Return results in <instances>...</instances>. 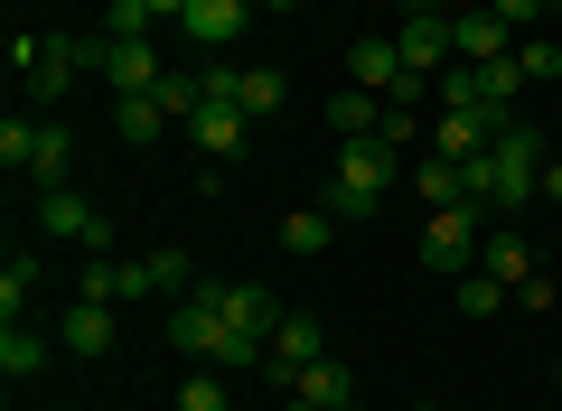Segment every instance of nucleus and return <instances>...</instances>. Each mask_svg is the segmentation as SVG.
Masks as SVG:
<instances>
[{"instance_id": "obj_1", "label": "nucleus", "mask_w": 562, "mask_h": 411, "mask_svg": "<svg viewBox=\"0 0 562 411\" xmlns=\"http://www.w3.org/2000/svg\"><path fill=\"white\" fill-rule=\"evenodd\" d=\"M535 178H543V132L506 122V132L487 140L479 159H469V206H487V216H516V206H535Z\"/></svg>"}, {"instance_id": "obj_2", "label": "nucleus", "mask_w": 562, "mask_h": 411, "mask_svg": "<svg viewBox=\"0 0 562 411\" xmlns=\"http://www.w3.org/2000/svg\"><path fill=\"white\" fill-rule=\"evenodd\" d=\"M394 196V140L384 132H357V140H338V178H328V216L338 225H366Z\"/></svg>"}, {"instance_id": "obj_3", "label": "nucleus", "mask_w": 562, "mask_h": 411, "mask_svg": "<svg viewBox=\"0 0 562 411\" xmlns=\"http://www.w3.org/2000/svg\"><path fill=\"white\" fill-rule=\"evenodd\" d=\"M479 225H487V206H431V225H422V262L431 272H469L479 262Z\"/></svg>"}, {"instance_id": "obj_4", "label": "nucleus", "mask_w": 562, "mask_h": 411, "mask_svg": "<svg viewBox=\"0 0 562 411\" xmlns=\"http://www.w3.org/2000/svg\"><path fill=\"white\" fill-rule=\"evenodd\" d=\"M198 299L225 318V328H244V336H262V346H272V328H281V299L262 290V281H198Z\"/></svg>"}, {"instance_id": "obj_5", "label": "nucleus", "mask_w": 562, "mask_h": 411, "mask_svg": "<svg viewBox=\"0 0 562 411\" xmlns=\"http://www.w3.org/2000/svg\"><path fill=\"white\" fill-rule=\"evenodd\" d=\"M38 235L103 253V243H113V225H103V206H94V196H76V187H47V196H38Z\"/></svg>"}, {"instance_id": "obj_6", "label": "nucleus", "mask_w": 562, "mask_h": 411, "mask_svg": "<svg viewBox=\"0 0 562 411\" xmlns=\"http://www.w3.org/2000/svg\"><path fill=\"white\" fill-rule=\"evenodd\" d=\"M506 122H516V113H497V103H450V113L431 122V150H441V159H460V169H469V159H479L487 140L506 132Z\"/></svg>"}, {"instance_id": "obj_7", "label": "nucleus", "mask_w": 562, "mask_h": 411, "mask_svg": "<svg viewBox=\"0 0 562 411\" xmlns=\"http://www.w3.org/2000/svg\"><path fill=\"white\" fill-rule=\"evenodd\" d=\"M94 76L113 84V94H150L169 66H160V47H150V38H94Z\"/></svg>"}, {"instance_id": "obj_8", "label": "nucleus", "mask_w": 562, "mask_h": 411, "mask_svg": "<svg viewBox=\"0 0 562 411\" xmlns=\"http://www.w3.org/2000/svg\"><path fill=\"white\" fill-rule=\"evenodd\" d=\"M319 355H328L319 318H310V309H281L272 346H262V374H272V384H291V374H301V365H319Z\"/></svg>"}, {"instance_id": "obj_9", "label": "nucleus", "mask_w": 562, "mask_h": 411, "mask_svg": "<svg viewBox=\"0 0 562 411\" xmlns=\"http://www.w3.org/2000/svg\"><path fill=\"white\" fill-rule=\"evenodd\" d=\"M450 57H460V66H487V57H516V28H506L497 10H487V0H479V10H450Z\"/></svg>"}, {"instance_id": "obj_10", "label": "nucleus", "mask_w": 562, "mask_h": 411, "mask_svg": "<svg viewBox=\"0 0 562 411\" xmlns=\"http://www.w3.org/2000/svg\"><path fill=\"white\" fill-rule=\"evenodd\" d=\"M394 47H403L413 76H441V66H450V10H413V20L394 28Z\"/></svg>"}, {"instance_id": "obj_11", "label": "nucleus", "mask_w": 562, "mask_h": 411, "mask_svg": "<svg viewBox=\"0 0 562 411\" xmlns=\"http://www.w3.org/2000/svg\"><path fill=\"white\" fill-rule=\"evenodd\" d=\"M150 290H160V281H150V262L85 253V290H76V299H113V309H122V299H150Z\"/></svg>"}, {"instance_id": "obj_12", "label": "nucleus", "mask_w": 562, "mask_h": 411, "mask_svg": "<svg viewBox=\"0 0 562 411\" xmlns=\"http://www.w3.org/2000/svg\"><path fill=\"white\" fill-rule=\"evenodd\" d=\"M216 336H225V318L206 309L198 290H179V299H169V355H198V365H206V355H216Z\"/></svg>"}, {"instance_id": "obj_13", "label": "nucleus", "mask_w": 562, "mask_h": 411, "mask_svg": "<svg viewBox=\"0 0 562 411\" xmlns=\"http://www.w3.org/2000/svg\"><path fill=\"white\" fill-rule=\"evenodd\" d=\"M244 10H254V0H188V10H179V38L188 47H235L244 38Z\"/></svg>"}, {"instance_id": "obj_14", "label": "nucleus", "mask_w": 562, "mask_h": 411, "mask_svg": "<svg viewBox=\"0 0 562 411\" xmlns=\"http://www.w3.org/2000/svg\"><path fill=\"white\" fill-rule=\"evenodd\" d=\"M291 402H310V411H357V374H347L338 355H319V365L291 374Z\"/></svg>"}, {"instance_id": "obj_15", "label": "nucleus", "mask_w": 562, "mask_h": 411, "mask_svg": "<svg viewBox=\"0 0 562 411\" xmlns=\"http://www.w3.org/2000/svg\"><path fill=\"white\" fill-rule=\"evenodd\" d=\"M244 122H254V113H235V103H198V113H188L179 132L198 140L206 159H244Z\"/></svg>"}, {"instance_id": "obj_16", "label": "nucleus", "mask_w": 562, "mask_h": 411, "mask_svg": "<svg viewBox=\"0 0 562 411\" xmlns=\"http://www.w3.org/2000/svg\"><path fill=\"white\" fill-rule=\"evenodd\" d=\"M57 346L66 355H113V299H76L57 318Z\"/></svg>"}, {"instance_id": "obj_17", "label": "nucleus", "mask_w": 562, "mask_h": 411, "mask_svg": "<svg viewBox=\"0 0 562 411\" xmlns=\"http://www.w3.org/2000/svg\"><path fill=\"white\" fill-rule=\"evenodd\" d=\"M66 169H76V132H66V122H38V150H29L20 178L47 196V187H66Z\"/></svg>"}, {"instance_id": "obj_18", "label": "nucleus", "mask_w": 562, "mask_h": 411, "mask_svg": "<svg viewBox=\"0 0 562 411\" xmlns=\"http://www.w3.org/2000/svg\"><path fill=\"white\" fill-rule=\"evenodd\" d=\"M479 272H497L506 290H516V281H535V243H525L516 225H497V235L479 243Z\"/></svg>"}, {"instance_id": "obj_19", "label": "nucleus", "mask_w": 562, "mask_h": 411, "mask_svg": "<svg viewBox=\"0 0 562 411\" xmlns=\"http://www.w3.org/2000/svg\"><path fill=\"white\" fill-rule=\"evenodd\" d=\"M328 243H338V216H328V206H301V216H281V253H328Z\"/></svg>"}, {"instance_id": "obj_20", "label": "nucleus", "mask_w": 562, "mask_h": 411, "mask_svg": "<svg viewBox=\"0 0 562 411\" xmlns=\"http://www.w3.org/2000/svg\"><path fill=\"white\" fill-rule=\"evenodd\" d=\"M375 122H384V94H366V84H347V94H328V132H338V140L375 132Z\"/></svg>"}, {"instance_id": "obj_21", "label": "nucleus", "mask_w": 562, "mask_h": 411, "mask_svg": "<svg viewBox=\"0 0 562 411\" xmlns=\"http://www.w3.org/2000/svg\"><path fill=\"white\" fill-rule=\"evenodd\" d=\"M113 132L122 140H160L169 132V103L160 94H113Z\"/></svg>"}, {"instance_id": "obj_22", "label": "nucleus", "mask_w": 562, "mask_h": 411, "mask_svg": "<svg viewBox=\"0 0 562 411\" xmlns=\"http://www.w3.org/2000/svg\"><path fill=\"white\" fill-rule=\"evenodd\" d=\"M38 365H47V336L10 318V328H0V374H10V384H29V374H38Z\"/></svg>"}, {"instance_id": "obj_23", "label": "nucleus", "mask_w": 562, "mask_h": 411, "mask_svg": "<svg viewBox=\"0 0 562 411\" xmlns=\"http://www.w3.org/2000/svg\"><path fill=\"white\" fill-rule=\"evenodd\" d=\"M413 187L431 196V206H469V169H460V159H441V150L413 169Z\"/></svg>"}, {"instance_id": "obj_24", "label": "nucleus", "mask_w": 562, "mask_h": 411, "mask_svg": "<svg viewBox=\"0 0 562 411\" xmlns=\"http://www.w3.org/2000/svg\"><path fill=\"white\" fill-rule=\"evenodd\" d=\"M506 299H516V290H506L497 272H479V262H469V272H460V318H497Z\"/></svg>"}, {"instance_id": "obj_25", "label": "nucleus", "mask_w": 562, "mask_h": 411, "mask_svg": "<svg viewBox=\"0 0 562 411\" xmlns=\"http://www.w3.org/2000/svg\"><path fill=\"white\" fill-rule=\"evenodd\" d=\"M29 290H38V253H10V262H0V318H20Z\"/></svg>"}, {"instance_id": "obj_26", "label": "nucleus", "mask_w": 562, "mask_h": 411, "mask_svg": "<svg viewBox=\"0 0 562 411\" xmlns=\"http://www.w3.org/2000/svg\"><path fill=\"white\" fill-rule=\"evenodd\" d=\"M150 28H160L150 0H103V38H150Z\"/></svg>"}, {"instance_id": "obj_27", "label": "nucleus", "mask_w": 562, "mask_h": 411, "mask_svg": "<svg viewBox=\"0 0 562 411\" xmlns=\"http://www.w3.org/2000/svg\"><path fill=\"white\" fill-rule=\"evenodd\" d=\"M179 411H235V392H225V374H216V365H198V374L179 384Z\"/></svg>"}, {"instance_id": "obj_28", "label": "nucleus", "mask_w": 562, "mask_h": 411, "mask_svg": "<svg viewBox=\"0 0 562 411\" xmlns=\"http://www.w3.org/2000/svg\"><path fill=\"white\" fill-rule=\"evenodd\" d=\"M516 66H525V84H562V47L553 38H516Z\"/></svg>"}, {"instance_id": "obj_29", "label": "nucleus", "mask_w": 562, "mask_h": 411, "mask_svg": "<svg viewBox=\"0 0 562 411\" xmlns=\"http://www.w3.org/2000/svg\"><path fill=\"white\" fill-rule=\"evenodd\" d=\"M29 150H38V122H20V113H10V122H0V169L20 178V169H29Z\"/></svg>"}, {"instance_id": "obj_30", "label": "nucleus", "mask_w": 562, "mask_h": 411, "mask_svg": "<svg viewBox=\"0 0 562 411\" xmlns=\"http://www.w3.org/2000/svg\"><path fill=\"white\" fill-rule=\"evenodd\" d=\"M394 150H413V140H431V122H413V103H384V122H375Z\"/></svg>"}, {"instance_id": "obj_31", "label": "nucleus", "mask_w": 562, "mask_h": 411, "mask_svg": "<svg viewBox=\"0 0 562 411\" xmlns=\"http://www.w3.org/2000/svg\"><path fill=\"white\" fill-rule=\"evenodd\" d=\"M487 10H497V20H506V28H535V20H543V10H553V0H487Z\"/></svg>"}, {"instance_id": "obj_32", "label": "nucleus", "mask_w": 562, "mask_h": 411, "mask_svg": "<svg viewBox=\"0 0 562 411\" xmlns=\"http://www.w3.org/2000/svg\"><path fill=\"white\" fill-rule=\"evenodd\" d=\"M535 196H553V206H562V159H543V178H535Z\"/></svg>"}, {"instance_id": "obj_33", "label": "nucleus", "mask_w": 562, "mask_h": 411, "mask_svg": "<svg viewBox=\"0 0 562 411\" xmlns=\"http://www.w3.org/2000/svg\"><path fill=\"white\" fill-rule=\"evenodd\" d=\"M254 10H301V0H254Z\"/></svg>"}, {"instance_id": "obj_34", "label": "nucleus", "mask_w": 562, "mask_h": 411, "mask_svg": "<svg viewBox=\"0 0 562 411\" xmlns=\"http://www.w3.org/2000/svg\"><path fill=\"white\" fill-rule=\"evenodd\" d=\"M441 10H479V0H441Z\"/></svg>"}, {"instance_id": "obj_35", "label": "nucleus", "mask_w": 562, "mask_h": 411, "mask_svg": "<svg viewBox=\"0 0 562 411\" xmlns=\"http://www.w3.org/2000/svg\"><path fill=\"white\" fill-rule=\"evenodd\" d=\"M553 384H562V355H553Z\"/></svg>"}, {"instance_id": "obj_36", "label": "nucleus", "mask_w": 562, "mask_h": 411, "mask_svg": "<svg viewBox=\"0 0 562 411\" xmlns=\"http://www.w3.org/2000/svg\"><path fill=\"white\" fill-rule=\"evenodd\" d=\"M57 10H76V0H57Z\"/></svg>"}, {"instance_id": "obj_37", "label": "nucleus", "mask_w": 562, "mask_h": 411, "mask_svg": "<svg viewBox=\"0 0 562 411\" xmlns=\"http://www.w3.org/2000/svg\"><path fill=\"white\" fill-rule=\"evenodd\" d=\"M422 411H441V402H422Z\"/></svg>"}, {"instance_id": "obj_38", "label": "nucleus", "mask_w": 562, "mask_h": 411, "mask_svg": "<svg viewBox=\"0 0 562 411\" xmlns=\"http://www.w3.org/2000/svg\"><path fill=\"white\" fill-rule=\"evenodd\" d=\"M291 411H310V402H291Z\"/></svg>"}, {"instance_id": "obj_39", "label": "nucleus", "mask_w": 562, "mask_h": 411, "mask_svg": "<svg viewBox=\"0 0 562 411\" xmlns=\"http://www.w3.org/2000/svg\"><path fill=\"white\" fill-rule=\"evenodd\" d=\"M553 10H562V0H553Z\"/></svg>"}]
</instances>
